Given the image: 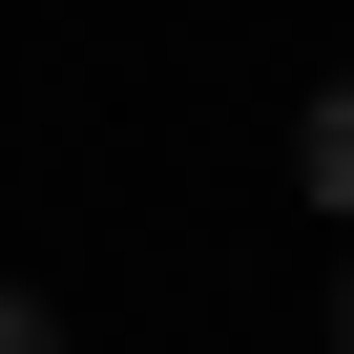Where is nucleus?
Here are the masks:
<instances>
[{
  "mask_svg": "<svg viewBox=\"0 0 354 354\" xmlns=\"http://www.w3.org/2000/svg\"><path fill=\"white\" fill-rule=\"evenodd\" d=\"M0 354H63V333H42V292H0Z\"/></svg>",
  "mask_w": 354,
  "mask_h": 354,
  "instance_id": "2",
  "label": "nucleus"
},
{
  "mask_svg": "<svg viewBox=\"0 0 354 354\" xmlns=\"http://www.w3.org/2000/svg\"><path fill=\"white\" fill-rule=\"evenodd\" d=\"M292 188H313V209L354 230V84H313V125H292Z\"/></svg>",
  "mask_w": 354,
  "mask_h": 354,
  "instance_id": "1",
  "label": "nucleus"
},
{
  "mask_svg": "<svg viewBox=\"0 0 354 354\" xmlns=\"http://www.w3.org/2000/svg\"><path fill=\"white\" fill-rule=\"evenodd\" d=\"M333 354H354V313H333Z\"/></svg>",
  "mask_w": 354,
  "mask_h": 354,
  "instance_id": "3",
  "label": "nucleus"
}]
</instances>
